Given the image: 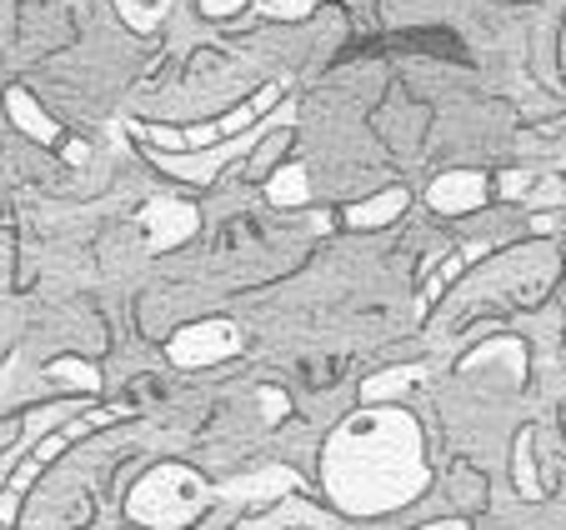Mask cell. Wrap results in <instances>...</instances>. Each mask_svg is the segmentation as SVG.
I'll list each match as a JSON object with an SVG mask.
<instances>
[{"label":"cell","mask_w":566,"mask_h":530,"mask_svg":"<svg viewBox=\"0 0 566 530\" xmlns=\"http://www.w3.org/2000/svg\"><path fill=\"white\" fill-rule=\"evenodd\" d=\"M321 486L342 516H391L431 486L421 425L401 405H366L321 446Z\"/></svg>","instance_id":"obj_1"},{"label":"cell","mask_w":566,"mask_h":530,"mask_svg":"<svg viewBox=\"0 0 566 530\" xmlns=\"http://www.w3.org/2000/svg\"><path fill=\"white\" fill-rule=\"evenodd\" d=\"M211 510V486L191 466H156L126 490V520L140 530H186Z\"/></svg>","instance_id":"obj_2"},{"label":"cell","mask_w":566,"mask_h":530,"mask_svg":"<svg viewBox=\"0 0 566 530\" xmlns=\"http://www.w3.org/2000/svg\"><path fill=\"white\" fill-rule=\"evenodd\" d=\"M130 415V405L126 401H116V405H96V411H75V415H65L61 425H55L51 435H41L31 451L21 456V466L11 470V480L0 486V530H15V510H21V496L35 486V476H41L45 466H51L55 456H65V451L81 441V435H91V431H101V425H116V421H126Z\"/></svg>","instance_id":"obj_3"},{"label":"cell","mask_w":566,"mask_h":530,"mask_svg":"<svg viewBox=\"0 0 566 530\" xmlns=\"http://www.w3.org/2000/svg\"><path fill=\"white\" fill-rule=\"evenodd\" d=\"M281 126H296V106H291V96L281 100L271 116H261L251 130H241V136H231V140H221V146H211V150H156V146H146V156L156 160L166 176H176V181H191V186H211L216 176H221L231 160H241V156H251L256 150V140H266L271 130H281Z\"/></svg>","instance_id":"obj_4"},{"label":"cell","mask_w":566,"mask_h":530,"mask_svg":"<svg viewBox=\"0 0 566 530\" xmlns=\"http://www.w3.org/2000/svg\"><path fill=\"white\" fill-rule=\"evenodd\" d=\"M281 100H286V81H266L256 96L247 100V106L226 110V116L211 120V126L171 130V126H146V120H126V130H130V136H140V140H150L156 150H211V146H221V140H231V136H241V130H251L261 116H271Z\"/></svg>","instance_id":"obj_5"},{"label":"cell","mask_w":566,"mask_h":530,"mask_svg":"<svg viewBox=\"0 0 566 530\" xmlns=\"http://www.w3.org/2000/svg\"><path fill=\"white\" fill-rule=\"evenodd\" d=\"M235 350H241V326L235 320H196V326H181L171 336V346H166V356H171V365H181V371H201V365H221L231 361Z\"/></svg>","instance_id":"obj_6"},{"label":"cell","mask_w":566,"mask_h":530,"mask_svg":"<svg viewBox=\"0 0 566 530\" xmlns=\"http://www.w3.org/2000/svg\"><path fill=\"white\" fill-rule=\"evenodd\" d=\"M136 225H140V241H146V255H166L191 241L201 215H196V205L181 201V195H156V201L140 205Z\"/></svg>","instance_id":"obj_7"},{"label":"cell","mask_w":566,"mask_h":530,"mask_svg":"<svg viewBox=\"0 0 566 530\" xmlns=\"http://www.w3.org/2000/svg\"><path fill=\"white\" fill-rule=\"evenodd\" d=\"M6 110H11V120H15V126H21L31 140H41V146H51L55 156H61V160H71V166H86V156H91V150L81 146V140H75V136H65V130L55 126V120L45 116V110L31 100V91H6Z\"/></svg>","instance_id":"obj_8"},{"label":"cell","mask_w":566,"mask_h":530,"mask_svg":"<svg viewBox=\"0 0 566 530\" xmlns=\"http://www.w3.org/2000/svg\"><path fill=\"white\" fill-rule=\"evenodd\" d=\"M291 490H301V476L291 466H261L251 476H235L211 486V500H231V506H271V500H286Z\"/></svg>","instance_id":"obj_9"},{"label":"cell","mask_w":566,"mask_h":530,"mask_svg":"<svg viewBox=\"0 0 566 530\" xmlns=\"http://www.w3.org/2000/svg\"><path fill=\"white\" fill-rule=\"evenodd\" d=\"M492 201V181L481 170H447L437 181L427 186V205L441 215H467V211H481Z\"/></svg>","instance_id":"obj_10"},{"label":"cell","mask_w":566,"mask_h":530,"mask_svg":"<svg viewBox=\"0 0 566 530\" xmlns=\"http://www.w3.org/2000/svg\"><path fill=\"white\" fill-rule=\"evenodd\" d=\"M481 255H486V241H471V245H461V251H451L447 261L431 265L427 280H421V290H417V320H427V316H431V306L441 300V290H447L471 261H481Z\"/></svg>","instance_id":"obj_11"},{"label":"cell","mask_w":566,"mask_h":530,"mask_svg":"<svg viewBox=\"0 0 566 530\" xmlns=\"http://www.w3.org/2000/svg\"><path fill=\"white\" fill-rule=\"evenodd\" d=\"M196 6H201V15H216V21L241 15V11H261L271 21H306L321 0H196Z\"/></svg>","instance_id":"obj_12"},{"label":"cell","mask_w":566,"mask_h":530,"mask_svg":"<svg viewBox=\"0 0 566 530\" xmlns=\"http://www.w3.org/2000/svg\"><path fill=\"white\" fill-rule=\"evenodd\" d=\"M407 205H411L407 186H391V191L371 195V201L346 205V225H352V231H381V225H391L396 215L407 211Z\"/></svg>","instance_id":"obj_13"},{"label":"cell","mask_w":566,"mask_h":530,"mask_svg":"<svg viewBox=\"0 0 566 530\" xmlns=\"http://www.w3.org/2000/svg\"><path fill=\"white\" fill-rule=\"evenodd\" d=\"M65 415H75L71 405H51V411H35V415H25V421H21V441H15V446L6 451V460H0V486L11 480V470L21 466V456H25V451H31L35 441H41V435H51V431H55L51 421H65Z\"/></svg>","instance_id":"obj_14"},{"label":"cell","mask_w":566,"mask_h":530,"mask_svg":"<svg viewBox=\"0 0 566 530\" xmlns=\"http://www.w3.org/2000/svg\"><path fill=\"white\" fill-rule=\"evenodd\" d=\"M266 201L281 205V211H291V205H306V201H311V176H306V166H301V160H286L281 170H271Z\"/></svg>","instance_id":"obj_15"},{"label":"cell","mask_w":566,"mask_h":530,"mask_svg":"<svg viewBox=\"0 0 566 530\" xmlns=\"http://www.w3.org/2000/svg\"><path fill=\"white\" fill-rule=\"evenodd\" d=\"M427 365H391V371H376L371 381L361 385V405H386L396 391H411V385L427 381Z\"/></svg>","instance_id":"obj_16"},{"label":"cell","mask_w":566,"mask_h":530,"mask_svg":"<svg viewBox=\"0 0 566 530\" xmlns=\"http://www.w3.org/2000/svg\"><path fill=\"white\" fill-rule=\"evenodd\" d=\"M176 0H116V15L130 25V31H156L166 15H171Z\"/></svg>","instance_id":"obj_17"},{"label":"cell","mask_w":566,"mask_h":530,"mask_svg":"<svg viewBox=\"0 0 566 530\" xmlns=\"http://www.w3.org/2000/svg\"><path fill=\"white\" fill-rule=\"evenodd\" d=\"M45 371H51V381H65L71 391H86V395L101 391V371L86 361H75V356H61V361H51Z\"/></svg>","instance_id":"obj_18"},{"label":"cell","mask_w":566,"mask_h":530,"mask_svg":"<svg viewBox=\"0 0 566 530\" xmlns=\"http://www.w3.org/2000/svg\"><path fill=\"white\" fill-rule=\"evenodd\" d=\"M516 496L542 500V480H536V460H532V431L516 435Z\"/></svg>","instance_id":"obj_19"},{"label":"cell","mask_w":566,"mask_h":530,"mask_svg":"<svg viewBox=\"0 0 566 530\" xmlns=\"http://www.w3.org/2000/svg\"><path fill=\"white\" fill-rule=\"evenodd\" d=\"M532 191H536L532 170H502L492 181V195H502V201H532Z\"/></svg>","instance_id":"obj_20"},{"label":"cell","mask_w":566,"mask_h":530,"mask_svg":"<svg viewBox=\"0 0 566 530\" xmlns=\"http://www.w3.org/2000/svg\"><path fill=\"white\" fill-rule=\"evenodd\" d=\"M286 411H291L286 391H281V385H261V421H266V425H276Z\"/></svg>","instance_id":"obj_21"},{"label":"cell","mask_w":566,"mask_h":530,"mask_svg":"<svg viewBox=\"0 0 566 530\" xmlns=\"http://www.w3.org/2000/svg\"><path fill=\"white\" fill-rule=\"evenodd\" d=\"M421 530H467V520H431V526H421Z\"/></svg>","instance_id":"obj_22"},{"label":"cell","mask_w":566,"mask_h":530,"mask_svg":"<svg viewBox=\"0 0 566 530\" xmlns=\"http://www.w3.org/2000/svg\"><path fill=\"white\" fill-rule=\"evenodd\" d=\"M562 81H566V31H562Z\"/></svg>","instance_id":"obj_23"},{"label":"cell","mask_w":566,"mask_h":530,"mask_svg":"<svg viewBox=\"0 0 566 530\" xmlns=\"http://www.w3.org/2000/svg\"><path fill=\"white\" fill-rule=\"evenodd\" d=\"M0 365H6V356H0Z\"/></svg>","instance_id":"obj_24"}]
</instances>
